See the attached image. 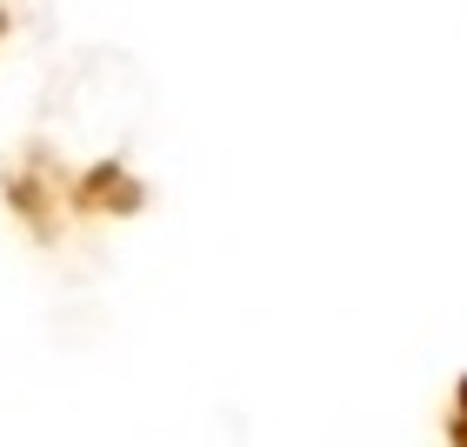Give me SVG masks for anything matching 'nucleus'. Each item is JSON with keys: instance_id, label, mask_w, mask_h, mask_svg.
Wrapping results in <instances>:
<instances>
[]
</instances>
